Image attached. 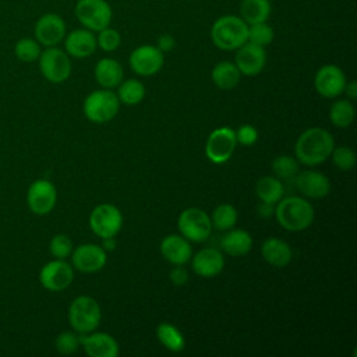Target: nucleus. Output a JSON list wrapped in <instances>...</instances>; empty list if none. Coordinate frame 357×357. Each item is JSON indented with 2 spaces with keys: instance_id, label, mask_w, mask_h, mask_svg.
Here are the masks:
<instances>
[{
  "instance_id": "f257e3e1",
  "label": "nucleus",
  "mask_w": 357,
  "mask_h": 357,
  "mask_svg": "<svg viewBox=\"0 0 357 357\" xmlns=\"http://www.w3.org/2000/svg\"><path fill=\"white\" fill-rule=\"evenodd\" d=\"M335 148L332 134L321 127H311L303 131L294 145V155L298 163L317 166L325 162Z\"/></svg>"
},
{
  "instance_id": "f03ea898",
  "label": "nucleus",
  "mask_w": 357,
  "mask_h": 357,
  "mask_svg": "<svg viewBox=\"0 0 357 357\" xmlns=\"http://www.w3.org/2000/svg\"><path fill=\"white\" fill-rule=\"evenodd\" d=\"M275 218L278 223L287 231H301L314 222L315 212L312 205L297 195L280 198L275 204Z\"/></svg>"
},
{
  "instance_id": "7ed1b4c3",
  "label": "nucleus",
  "mask_w": 357,
  "mask_h": 357,
  "mask_svg": "<svg viewBox=\"0 0 357 357\" xmlns=\"http://www.w3.org/2000/svg\"><path fill=\"white\" fill-rule=\"evenodd\" d=\"M248 25L240 15L226 14L219 17L211 28V39L220 50H236L247 42Z\"/></svg>"
},
{
  "instance_id": "20e7f679",
  "label": "nucleus",
  "mask_w": 357,
  "mask_h": 357,
  "mask_svg": "<svg viewBox=\"0 0 357 357\" xmlns=\"http://www.w3.org/2000/svg\"><path fill=\"white\" fill-rule=\"evenodd\" d=\"M102 319L99 303L89 296L75 297L68 307V322L77 333L93 332Z\"/></svg>"
},
{
  "instance_id": "39448f33",
  "label": "nucleus",
  "mask_w": 357,
  "mask_h": 357,
  "mask_svg": "<svg viewBox=\"0 0 357 357\" xmlns=\"http://www.w3.org/2000/svg\"><path fill=\"white\" fill-rule=\"evenodd\" d=\"M120 109V100L112 89H96L91 92L82 105L85 117L96 124L107 123L116 117Z\"/></svg>"
},
{
  "instance_id": "423d86ee",
  "label": "nucleus",
  "mask_w": 357,
  "mask_h": 357,
  "mask_svg": "<svg viewBox=\"0 0 357 357\" xmlns=\"http://www.w3.org/2000/svg\"><path fill=\"white\" fill-rule=\"evenodd\" d=\"M177 227L183 237L192 243H202L212 233L211 216L201 208H185L177 219Z\"/></svg>"
},
{
  "instance_id": "0eeeda50",
  "label": "nucleus",
  "mask_w": 357,
  "mask_h": 357,
  "mask_svg": "<svg viewBox=\"0 0 357 357\" xmlns=\"http://www.w3.org/2000/svg\"><path fill=\"white\" fill-rule=\"evenodd\" d=\"M74 14L78 22L92 32L109 26L113 17L112 7L106 0H78Z\"/></svg>"
},
{
  "instance_id": "6e6552de",
  "label": "nucleus",
  "mask_w": 357,
  "mask_h": 357,
  "mask_svg": "<svg viewBox=\"0 0 357 357\" xmlns=\"http://www.w3.org/2000/svg\"><path fill=\"white\" fill-rule=\"evenodd\" d=\"M38 60L39 70L49 82L61 84L68 79L71 74V60L64 50L56 46H50L46 50L40 52Z\"/></svg>"
},
{
  "instance_id": "1a4fd4ad",
  "label": "nucleus",
  "mask_w": 357,
  "mask_h": 357,
  "mask_svg": "<svg viewBox=\"0 0 357 357\" xmlns=\"http://www.w3.org/2000/svg\"><path fill=\"white\" fill-rule=\"evenodd\" d=\"M123 226V215L120 209L112 204H100L95 206L89 215V227L100 238L114 237Z\"/></svg>"
},
{
  "instance_id": "9d476101",
  "label": "nucleus",
  "mask_w": 357,
  "mask_h": 357,
  "mask_svg": "<svg viewBox=\"0 0 357 357\" xmlns=\"http://www.w3.org/2000/svg\"><path fill=\"white\" fill-rule=\"evenodd\" d=\"M236 146L237 141L234 130L230 127H219L208 135L205 144V155L212 163L222 165L231 158Z\"/></svg>"
},
{
  "instance_id": "9b49d317",
  "label": "nucleus",
  "mask_w": 357,
  "mask_h": 357,
  "mask_svg": "<svg viewBox=\"0 0 357 357\" xmlns=\"http://www.w3.org/2000/svg\"><path fill=\"white\" fill-rule=\"evenodd\" d=\"M57 201V191L52 181L39 178L33 181L26 192V205L29 211L38 216L50 213Z\"/></svg>"
},
{
  "instance_id": "f8f14e48",
  "label": "nucleus",
  "mask_w": 357,
  "mask_h": 357,
  "mask_svg": "<svg viewBox=\"0 0 357 357\" xmlns=\"http://www.w3.org/2000/svg\"><path fill=\"white\" fill-rule=\"evenodd\" d=\"M74 280V269L66 259H53L39 272L40 284L49 291H61Z\"/></svg>"
},
{
  "instance_id": "ddd939ff",
  "label": "nucleus",
  "mask_w": 357,
  "mask_h": 357,
  "mask_svg": "<svg viewBox=\"0 0 357 357\" xmlns=\"http://www.w3.org/2000/svg\"><path fill=\"white\" fill-rule=\"evenodd\" d=\"M130 68L142 77H151L165 64L163 53L153 45H142L134 49L128 57Z\"/></svg>"
},
{
  "instance_id": "4468645a",
  "label": "nucleus",
  "mask_w": 357,
  "mask_h": 357,
  "mask_svg": "<svg viewBox=\"0 0 357 357\" xmlns=\"http://www.w3.org/2000/svg\"><path fill=\"white\" fill-rule=\"evenodd\" d=\"M70 257L73 266L82 273L99 272L107 262L106 251L100 245L92 243L78 245L73 250Z\"/></svg>"
},
{
  "instance_id": "2eb2a0df",
  "label": "nucleus",
  "mask_w": 357,
  "mask_h": 357,
  "mask_svg": "<svg viewBox=\"0 0 357 357\" xmlns=\"http://www.w3.org/2000/svg\"><path fill=\"white\" fill-rule=\"evenodd\" d=\"M346 82L347 81L343 70L335 64L322 66L314 77L315 91L321 96L328 99L336 98L340 93H343Z\"/></svg>"
},
{
  "instance_id": "dca6fc26",
  "label": "nucleus",
  "mask_w": 357,
  "mask_h": 357,
  "mask_svg": "<svg viewBox=\"0 0 357 357\" xmlns=\"http://www.w3.org/2000/svg\"><path fill=\"white\" fill-rule=\"evenodd\" d=\"M234 64L237 66L241 75L252 77L259 74L266 64L265 47L245 42L238 49H236Z\"/></svg>"
},
{
  "instance_id": "f3484780",
  "label": "nucleus",
  "mask_w": 357,
  "mask_h": 357,
  "mask_svg": "<svg viewBox=\"0 0 357 357\" xmlns=\"http://www.w3.org/2000/svg\"><path fill=\"white\" fill-rule=\"evenodd\" d=\"M66 36V22L54 13L43 14L35 24V39L46 47L56 46Z\"/></svg>"
},
{
  "instance_id": "a211bd4d",
  "label": "nucleus",
  "mask_w": 357,
  "mask_h": 357,
  "mask_svg": "<svg viewBox=\"0 0 357 357\" xmlns=\"http://www.w3.org/2000/svg\"><path fill=\"white\" fill-rule=\"evenodd\" d=\"M293 180L296 181L297 190L304 197H308V198L319 199L326 197L331 191L329 178L324 173L317 170L298 172Z\"/></svg>"
},
{
  "instance_id": "6ab92c4d",
  "label": "nucleus",
  "mask_w": 357,
  "mask_h": 357,
  "mask_svg": "<svg viewBox=\"0 0 357 357\" xmlns=\"http://www.w3.org/2000/svg\"><path fill=\"white\" fill-rule=\"evenodd\" d=\"M192 271L201 278H215L225 268V257L220 250L206 247L191 257Z\"/></svg>"
},
{
  "instance_id": "aec40b11",
  "label": "nucleus",
  "mask_w": 357,
  "mask_h": 357,
  "mask_svg": "<svg viewBox=\"0 0 357 357\" xmlns=\"http://www.w3.org/2000/svg\"><path fill=\"white\" fill-rule=\"evenodd\" d=\"M81 346L89 357H117L119 343L106 332H89L79 336Z\"/></svg>"
},
{
  "instance_id": "412c9836",
  "label": "nucleus",
  "mask_w": 357,
  "mask_h": 357,
  "mask_svg": "<svg viewBox=\"0 0 357 357\" xmlns=\"http://www.w3.org/2000/svg\"><path fill=\"white\" fill-rule=\"evenodd\" d=\"M64 47L68 56L75 59H85L95 53L98 47L96 36L86 28L74 29L67 36H64Z\"/></svg>"
},
{
  "instance_id": "4be33fe9",
  "label": "nucleus",
  "mask_w": 357,
  "mask_h": 357,
  "mask_svg": "<svg viewBox=\"0 0 357 357\" xmlns=\"http://www.w3.org/2000/svg\"><path fill=\"white\" fill-rule=\"evenodd\" d=\"M160 254L173 265H184L191 259L192 248L181 234H169L160 241Z\"/></svg>"
},
{
  "instance_id": "5701e85b",
  "label": "nucleus",
  "mask_w": 357,
  "mask_h": 357,
  "mask_svg": "<svg viewBox=\"0 0 357 357\" xmlns=\"http://www.w3.org/2000/svg\"><path fill=\"white\" fill-rule=\"evenodd\" d=\"M261 254L262 258L275 268H284L293 258V250L289 243L278 237L266 238L261 245Z\"/></svg>"
},
{
  "instance_id": "b1692460",
  "label": "nucleus",
  "mask_w": 357,
  "mask_h": 357,
  "mask_svg": "<svg viewBox=\"0 0 357 357\" xmlns=\"http://www.w3.org/2000/svg\"><path fill=\"white\" fill-rule=\"evenodd\" d=\"M95 79L105 89H113L120 85L124 78L121 64L110 57L100 59L95 66Z\"/></svg>"
},
{
  "instance_id": "393cba45",
  "label": "nucleus",
  "mask_w": 357,
  "mask_h": 357,
  "mask_svg": "<svg viewBox=\"0 0 357 357\" xmlns=\"http://www.w3.org/2000/svg\"><path fill=\"white\" fill-rule=\"evenodd\" d=\"M220 248L231 257H243L252 248V237L243 229H229L220 238Z\"/></svg>"
},
{
  "instance_id": "a878e982",
  "label": "nucleus",
  "mask_w": 357,
  "mask_h": 357,
  "mask_svg": "<svg viewBox=\"0 0 357 357\" xmlns=\"http://www.w3.org/2000/svg\"><path fill=\"white\" fill-rule=\"evenodd\" d=\"M272 13L271 0H241L240 17L247 24H258L269 20Z\"/></svg>"
},
{
  "instance_id": "bb28decb",
  "label": "nucleus",
  "mask_w": 357,
  "mask_h": 357,
  "mask_svg": "<svg viewBox=\"0 0 357 357\" xmlns=\"http://www.w3.org/2000/svg\"><path fill=\"white\" fill-rule=\"evenodd\" d=\"M212 82L223 91L234 89L241 78V73L238 71L237 66L231 61H220L218 63L211 73Z\"/></svg>"
},
{
  "instance_id": "cd10ccee",
  "label": "nucleus",
  "mask_w": 357,
  "mask_h": 357,
  "mask_svg": "<svg viewBox=\"0 0 357 357\" xmlns=\"http://www.w3.org/2000/svg\"><path fill=\"white\" fill-rule=\"evenodd\" d=\"M283 183L275 176H262L255 184V194L261 202L276 204L283 197Z\"/></svg>"
},
{
  "instance_id": "c85d7f7f",
  "label": "nucleus",
  "mask_w": 357,
  "mask_h": 357,
  "mask_svg": "<svg viewBox=\"0 0 357 357\" xmlns=\"http://www.w3.org/2000/svg\"><path fill=\"white\" fill-rule=\"evenodd\" d=\"M156 336L159 342L173 353H178L185 347V339L183 333L173 324L160 322L156 328Z\"/></svg>"
},
{
  "instance_id": "c756f323",
  "label": "nucleus",
  "mask_w": 357,
  "mask_h": 357,
  "mask_svg": "<svg viewBox=\"0 0 357 357\" xmlns=\"http://www.w3.org/2000/svg\"><path fill=\"white\" fill-rule=\"evenodd\" d=\"M117 98L120 103L134 106L144 100L145 98V85L135 78H130L126 81H121L117 86Z\"/></svg>"
},
{
  "instance_id": "7c9ffc66",
  "label": "nucleus",
  "mask_w": 357,
  "mask_h": 357,
  "mask_svg": "<svg viewBox=\"0 0 357 357\" xmlns=\"http://www.w3.org/2000/svg\"><path fill=\"white\" fill-rule=\"evenodd\" d=\"M356 109L349 99H337L331 105L329 120L335 127L346 128L354 121Z\"/></svg>"
},
{
  "instance_id": "2f4dec72",
  "label": "nucleus",
  "mask_w": 357,
  "mask_h": 357,
  "mask_svg": "<svg viewBox=\"0 0 357 357\" xmlns=\"http://www.w3.org/2000/svg\"><path fill=\"white\" fill-rule=\"evenodd\" d=\"M238 219L237 209L231 204H220L218 205L211 216L212 226L218 230H229L234 227Z\"/></svg>"
},
{
  "instance_id": "473e14b6",
  "label": "nucleus",
  "mask_w": 357,
  "mask_h": 357,
  "mask_svg": "<svg viewBox=\"0 0 357 357\" xmlns=\"http://www.w3.org/2000/svg\"><path fill=\"white\" fill-rule=\"evenodd\" d=\"M272 172L279 180H293L298 173V160L289 155L276 156L272 160Z\"/></svg>"
},
{
  "instance_id": "72a5a7b5",
  "label": "nucleus",
  "mask_w": 357,
  "mask_h": 357,
  "mask_svg": "<svg viewBox=\"0 0 357 357\" xmlns=\"http://www.w3.org/2000/svg\"><path fill=\"white\" fill-rule=\"evenodd\" d=\"M273 38H275V32H273L272 26L268 24V21L248 25L247 42L254 43L261 47H266L268 45L272 43Z\"/></svg>"
},
{
  "instance_id": "f704fd0d",
  "label": "nucleus",
  "mask_w": 357,
  "mask_h": 357,
  "mask_svg": "<svg viewBox=\"0 0 357 357\" xmlns=\"http://www.w3.org/2000/svg\"><path fill=\"white\" fill-rule=\"evenodd\" d=\"M40 46L39 42L31 38H22L15 43L14 47V53L17 56V59H20L21 61L25 63H32L35 60L39 59L40 56Z\"/></svg>"
},
{
  "instance_id": "c9c22d12",
  "label": "nucleus",
  "mask_w": 357,
  "mask_h": 357,
  "mask_svg": "<svg viewBox=\"0 0 357 357\" xmlns=\"http://www.w3.org/2000/svg\"><path fill=\"white\" fill-rule=\"evenodd\" d=\"M120 43H121V35H120V32H119L117 29H114V28H110V25L106 26V28H103V29H100V31L98 32L96 45H98V47H100L103 52H107V53L114 52V50L119 49Z\"/></svg>"
},
{
  "instance_id": "e433bc0d",
  "label": "nucleus",
  "mask_w": 357,
  "mask_h": 357,
  "mask_svg": "<svg viewBox=\"0 0 357 357\" xmlns=\"http://www.w3.org/2000/svg\"><path fill=\"white\" fill-rule=\"evenodd\" d=\"M54 346H56V350L60 354L68 356V354H73L78 350V347L81 346V340H79V336L77 335L75 331L74 332L64 331L60 335H57V337L54 340Z\"/></svg>"
},
{
  "instance_id": "4c0bfd02",
  "label": "nucleus",
  "mask_w": 357,
  "mask_h": 357,
  "mask_svg": "<svg viewBox=\"0 0 357 357\" xmlns=\"http://www.w3.org/2000/svg\"><path fill=\"white\" fill-rule=\"evenodd\" d=\"M332 158V162L333 165L339 169V170H343V172H347V170H351L356 165V153L349 146H337V148H333L331 156Z\"/></svg>"
},
{
  "instance_id": "58836bf2",
  "label": "nucleus",
  "mask_w": 357,
  "mask_h": 357,
  "mask_svg": "<svg viewBox=\"0 0 357 357\" xmlns=\"http://www.w3.org/2000/svg\"><path fill=\"white\" fill-rule=\"evenodd\" d=\"M73 241L66 234H56L52 237L49 243V251L50 254L57 259H66L73 252Z\"/></svg>"
},
{
  "instance_id": "ea45409f",
  "label": "nucleus",
  "mask_w": 357,
  "mask_h": 357,
  "mask_svg": "<svg viewBox=\"0 0 357 357\" xmlns=\"http://www.w3.org/2000/svg\"><path fill=\"white\" fill-rule=\"evenodd\" d=\"M234 135H236V141L237 144L240 145H244V146H250L252 144H255V141L258 139V131L254 126L251 124H243L240 126L236 131H234Z\"/></svg>"
},
{
  "instance_id": "a19ab883",
  "label": "nucleus",
  "mask_w": 357,
  "mask_h": 357,
  "mask_svg": "<svg viewBox=\"0 0 357 357\" xmlns=\"http://www.w3.org/2000/svg\"><path fill=\"white\" fill-rule=\"evenodd\" d=\"M169 278L174 286H183L188 282V272L183 265H174L169 272Z\"/></svg>"
},
{
  "instance_id": "79ce46f5",
  "label": "nucleus",
  "mask_w": 357,
  "mask_h": 357,
  "mask_svg": "<svg viewBox=\"0 0 357 357\" xmlns=\"http://www.w3.org/2000/svg\"><path fill=\"white\" fill-rule=\"evenodd\" d=\"M174 46H176V40H174V38H173L172 35L165 33V35H160V36H159L156 47H158L162 53H165V52H170Z\"/></svg>"
},
{
  "instance_id": "37998d69",
  "label": "nucleus",
  "mask_w": 357,
  "mask_h": 357,
  "mask_svg": "<svg viewBox=\"0 0 357 357\" xmlns=\"http://www.w3.org/2000/svg\"><path fill=\"white\" fill-rule=\"evenodd\" d=\"M273 212H275V204L261 202L258 205V215L261 218H271V216H273Z\"/></svg>"
},
{
  "instance_id": "c03bdc74",
  "label": "nucleus",
  "mask_w": 357,
  "mask_h": 357,
  "mask_svg": "<svg viewBox=\"0 0 357 357\" xmlns=\"http://www.w3.org/2000/svg\"><path fill=\"white\" fill-rule=\"evenodd\" d=\"M343 92H346V96L349 100H354L357 98V82L354 79L346 82Z\"/></svg>"
},
{
  "instance_id": "a18cd8bd",
  "label": "nucleus",
  "mask_w": 357,
  "mask_h": 357,
  "mask_svg": "<svg viewBox=\"0 0 357 357\" xmlns=\"http://www.w3.org/2000/svg\"><path fill=\"white\" fill-rule=\"evenodd\" d=\"M116 245H117V243H116L114 237H103L102 238V245L100 247L105 251H113L116 248Z\"/></svg>"
}]
</instances>
